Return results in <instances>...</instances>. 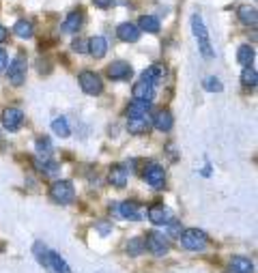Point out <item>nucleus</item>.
<instances>
[{
    "instance_id": "nucleus-22",
    "label": "nucleus",
    "mask_w": 258,
    "mask_h": 273,
    "mask_svg": "<svg viewBox=\"0 0 258 273\" xmlns=\"http://www.w3.org/2000/svg\"><path fill=\"white\" fill-rule=\"evenodd\" d=\"M148 108H151V101L133 99L131 103H129V108H127V116H129V119H133V116H144L148 112Z\"/></svg>"
},
{
    "instance_id": "nucleus-35",
    "label": "nucleus",
    "mask_w": 258,
    "mask_h": 273,
    "mask_svg": "<svg viewBox=\"0 0 258 273\" xmlns=\"http://www.w3.org/2000/svg\"><path fill=\"white\" fill-rule=\"evenodd\" d=\"M97 230H99L101 235H108V232L112 230V224H108V222H99V224H97Z\"/></svg>"
},
{
    "instance_id": "nucleus-7",
    "label": "nucleus",
    "mask_w": 258,
    "mask_h": 273,
    "mask_svg": "<svg viewBox=\"0 0 258 273\" xmlns=\"http://www.w3.org/2000/svg\"><path fill=\"white\" fill-rule=\"evenodd\" d=\"M144 181H146V185H151L153 190H161L166 183V172H164V168H161L159 164H148L146 166V170H144Z\"/></svg>"
},
{
    "instance_id": "nucleus-18",
    "label": "nucleus",
    "mask_w": 258,
    "mask_h": 273,
    "mask_svg": "<svg viewBox=\"0 0 258 273\" xmlns=\"http://www.w3.org/2000/svg\"><path fill=\"white\" fill-rule=\"evenodd\" d=\"M108 52V41L103 37H90L88 39V54L95 58H101Z\"/></svg>"
},
{
    "instance_id": "nucleus-25",
    "label": "nucleus",
    "mask_w": 258,
    "mask_h": 273,
    "mask_svg": "<svg viewBox=\"0 0 258 273\" xmlns=\"http://www.w3.org/2000/svg\"><path fill=\"white\" fill-rule=\"evenodd\" d=\"M140 30H146V32H151V35H157L159 28H161V24H159V19L157 17H153V15H144V17H140V26H138Z\"/></svg>"
},
{
    "instance_id": "nucleus-6",
    "label": "nucleus",
    "mask_w": 258,
    "mask_h": 273,
    "mask_svg": "<svg viewBox=\"0 0 258 273\" xmlns=\"http://www.w3.org/2000/svg\"><path fill=\"white\" fill-rule=\"evenodd\" d=\"M24 80H26V58L19 54L9 65V82L13 86H22Z\"/></svg>"
},
{
    "instance_id": "nucleus-1",
    "label": "nucleus",
    "mask_w": 258,
    "mask_h": 273,
    "mask_svg": "<svg viewBox=\"0 0 258 273\" xmlns=\"http://www.w3.org/2000/svg\"><path fill=\"white\" fill-rule=\"evenodd\" d=\"M192 30H194V37H196V41L200 45L202 56L204 58H213V48L209 43V30H206V26H204V22H202V17H200V15L192 17Z\"/></svg>"
},
{
    "instance_id": "nucleus-13",
    "label": "nucleus",
    "mask_w": 258,
    "mask_h": 273,
    "mask_svg": "<svg viewBox=\"0 0 258 273\" xmlns=\"http://www.w3.org/2000/svg\"><path fill=\"white\" fill-rule=\"evenodd\" d=\"M146 215L151 219V224H155V226H164L170 222V211H168L164 205H153Z\"/></svg>"
},
{
    "instance_id": "nucleus-17",
    "label": "nucleus",
    "mask_w": 258,
    "mask_h": 273,
    "mask_svg": "<svg viewBox=\"0 0 258 273\" xmlns=\"http://www.w3.org/2000/svg\"><path fill=\"white\" fill-rule=\"evenodd\" d=\"M131 95H133V99H140V101H153V97H155V90L151 84H146V82H138L133 86L131 90Z\"/></svg>"
},
{
    "instance_id": "nucleus-27",
    "label": "nucleus",
    "mask_w": 258,
    "mask_h": 273,
    "mask_svg": "<svg viewBox=\"0 0 258 273\" xmlns=\"http://www.w3.org/2000/svg\"><path fill=\"white\" fill-rule=\"evenodd\" d=\"M237 61L243 65V67H250L252 61H254V48L252 45H241L237 52Z\"/></svg>"
},
{
    "instance_id": "nucleus-29",
    "label": "nucleus",
    "mask_w": 258,
    "mask_h": 273,
    "mask_svg": "<svg viewBox=\"0 0 258 273\" xmlns=\"http://www.w3.org/2000/svg\"><path fill=\"white\" fill-rule=\"evenodd\" d=\"M37 155L41 159H50V155H52V142H50V138L41 136V138L37 140Z\"/></svg>"
},
{
    "instance_id": "nucleus-28",
    "label": "nucleus",
    "mask_w": 258,
    "mask_h": 273,
    "mask_svg": "<svg viewBox=\"0 0 258 273\" xmlns=\"http://www.w3.org/2000/svg\"><path fill=\"white\" fill-rule=\"evenodd\" d=\"M256 82H258L256 69H252V65H250V67H245V69H243V73H241V84H243L245 88H254V86H256Z\"/></svg>"
},
{
    "instance_id": "nucleus-19",
    "label": "nucleus",
    "mask_w": 258,
    "mask_h": 273,
    "mask_svg": "<svg viewBox=\"0 0 258 273\" xmlns=\"http://www.w3.org/2000/svg\"><path fill=\"white\" fill-rule=\"evenodd\" d=\"M35 168H37V172H41L43 177H54V174L61 170V166L56 164V161H50V159H41V157H37L35 159Z\"/></svg>"
},
{
    "instance_id": "nucleus-11",
    "label": "nucleus",
    "mask_w": 258,
    "mask_h": 273,
    "mask_svg": "<svg viewBox=\"0 0 258 273\" xmlns=\"http://www.w3.org/2000/svg\"><path fill=\"white\" fill-rule=\"evenodd\" d=\"M151 119L144 114V116H133V119L127 121V132L131 136H140V134H146L151 129Z\"/></svg>"
},
{
    "instance_id": "nucleus-33",
    "label": "nucleus",
    "mask_w": 258,
    "mask_h": 273,
    "mask_svg": "<svg viewBox=\"0 0 258 273\" xmlns=\"http://www.w3.org/2000/svg\"><path fill=\"white\" fill-rule=\"evenodd\" d=\"M71 48H73L75 52H88V41H82V39H75Z\"/></svg>"
},
{
    "instance_id": "nucleus-3",
    "label": "nucleus",
    "mask_w": 258,
    "mask_h": 273,
    "mask_svg": "<svg viewBox=\"0 0 258 273\" xmlns=\"http://www.w3.org/2000/svg\"><path fill=\"white\" fill-rule=\"evenodd\" d=\"M181 245H183L185 250H190V252H202L206 248V235L202 230H198V228H190V230H183L181 232Z\"/></svg>"
},
{
    "instance_id": "nucleus-8",
    "label": "nucleus",
    "mask_w": 258,
    "mask_h": 273,
    "mask_svg": "<svg viewBox=\"0 0 258 273\" xmlns=\"http://www.w3.org/2000/svg\"><path fill=\"white\" fill-rule=\"evenodd\" d=\"M24 125V112L19 108H6L2 112V127L9 132H17Z\"/></svg>"
},
{
    "instance_id": "nucleus-26",
    "label": "nucleus",
    "mask_w": 258,
    "mask_h": 273,
    "mask_svg": "<svg viewBox=\"0 0 258 273\" xmlns=\"http://www.w3.org/2000/svg\"><path fill=\"white\" fill-rule=\"evenodd\" d=\"M52 132H54L56 136H61V138H69L71 129H69V123L64 116H58V119L52 121Z\"/></svg>"
},
{
    "instance_id": "nucleus-31",
    "label": "nucleus",
    "mask_w": 258,
    "mask_h": 273,
    "mask_svg": "<svg viewBox=\"0 0 258 273\" xmlns=\"http://www.w3.org/2000/svg\"><path fill=\"white\" fill-rule=\"evenodd\" d=\"M202 86H204V90H209V93H222V88H224L217 77H206L202 82Z\"/></svg>"
},
{
    "instance_id": "nucleus-24",
    "label": "nucleus",
    "mask_w": 258,
    "mask_h": 273,
    "mask_svg": "<svg viewBox=\"0 0 258 273\" xmlns=\"http://www.w3.org/2000/svg\"><path fill=\"white\" fill-rule=\"evenodd\" d=\"M80 26H82V13L73 11V13H69L67 19L63 22V30L64 32H77L80 30Z\"/></svg>"
},
{
    "instance_id": "nucleus-23",
    "label": "nucleus",
    "mask_w": 258,
    "mask_h": 273,
    "mask_svg": "<svg viewBox=\"0 0 258 273\" xmlns=\"http://www.w3.org/2000/svg\"><path fill=\"white\" fill-rule=\"evenodd\" d=\"M13 32L22 39H30L35 35V26H32V22H28V19H19V22H15V26H13Z\"/></svg>"
},
{
    "instance_id": "nucleus-30",
    "label": "nucleus",
    "mask_w": 258,
    "mask_h": 273,
    "mask_svg": "<svg viewBox=\"0 0 258 273\" xmlns=\"http://www.w3.org/2000/svg\"><path fill=\"white\" fill-rule=\"evenodd\" d=\"M144 250H146V245H144V241H142V239H138V237L131 239V241L127 243V252H129L131 256H140Z\"/></svg>"
},
{
    "instance_id": "nucleus-15",
    "label": "nucleus",
    "mask_w": 258,
    "mask_h": 273,
    "mask_svg": "<svg viewBox=\"0 0 258 273\" xmlns=\"http://www.w3.org/2000/svg\"><path fill=\"white\" fill-rule=\"evenodd\" d=\"M230 273H254V265L245 256H232L230 258Z\"/></svg>"
},
{
    "instance_id": "nucleus-37",
    "label": "nucleus",
    "mask_w": 258,
    "mask_h": 273,
    "mask_svg": "<svg viewBox=\"0 0 258 273\" xmlns=\"http://www.w3.org/2000/svg\"><path fill=\"white\" fill-rule=\"evenodd\" d=\"M6 35H9V32H6V28H4V26H0V43H2L4 39H6Z\"/></svg>"
},
{
    "instance_id": "nucleus-2",
    "label": "nucleus",
    "mask_w": 258,
    "mask_h": 273,
    "mask_svg": "<svg viewBox=\"0 0 258 273\" xmlns=\"http://www.w3.org/2000/svg\"><path fill=\"white\" fill-rule=\"evenodd\" d=\"M50 196L58 205H71L75 198V190L71 181H54L50 187Z\"/></svg>"
},
{
    "instance_id": "nucleus-12",
    "label": "nucleus",
    "mask_w": 258,
    "mask_h": 273,
    "mask_svg": "<svg viewBox=\"0 0 258 273\" xmlns=\"http://www.w3.org/2000/svg\"><path fill=\"white\" fill-rule=\"evenodd\" d=\"M116 35H119L121 41H127V43H135L140 39V28L131 22H123L119 28H116Z\"/></svg>"
},
{
    "instance_id": "nucleus-20",
    "label": "nucleus",
    "mask_w": 258,
    "mask_h": 273,
    "mask_svg": "<svg viewBox=\"0 0 258 273\" xmlns=\"http://www.w3.org/2000/svg\"><path fill=\"white\" fill-rule=\"evenodd\" d=\"M239 19H241V24H245V26H252V28H254L256 22H258V13H256L254 6L243 4L241 9H239Z\"/></svg>"
},
{
    "instance_id": "nucleus-34",
    "label": "nucleus",
    "mask_w": 258,
    "mask_h": 273,
    "mask_svg": "<svg viewBox=\"0 0 258 273\" xmlns=\"http://www.w3.org/2000/svg\"><path fill=\"white\" fill-rule=\"evenodd\" d=\"M6 63H9V56H6V50L0 48V71L6 69Z\"/></svg>"
},
{
    "instance_id": "nucleus-4",
    "label": "nucleus",
    "mask_w": 258,
    "mask_h": 273,
    "mask_svg": "<svg viewBox=\"0 0 258 273\" xmlns=\"http://www.w3.org/2000/svg\"><path fill=\"white\" fill-rule=\"evenodd\" d=\"M144 245H146L148 250H151V254H153V256H157V258L166 256V254H168V250H170V243H168V237L164 235V232H157V230L148 232Z\"/></svg>"
},
{
    "instance_id": "nucleus-36",
    "label": "nucleus",
    "mask_w": 258,
    "mask_h": 273,
    "mask_svg": "<svg viewBox=\"0 0 258 273\" xmlns=\"http://www.w3.org/2000/svg\"><path fill=\"white\" fill-rule=\"evenodd\" d=\"M93 2H95L97 6H101V9H108V6L114 4V0H93Z\"/></svg>"
},
{
    "instance_id": "nucleus-9",
    "label": "nucleus",
    "mask_w": 258,
    "mask_h": 273,
    "mask_svg": "<svg viewBox=\"0 0 258 273\" xmlns=\"http://www.w3.org/2000/svg\"><path fill=\"white\" fill-rule=\"evenodd\" d=\"M106 73H108L110 80H129L133 71H131V65H129V63H125V61H114V63L108 65Z\"/></svg>"
},
{
    "instance_id": "nucleus-10",
    "label": "nucleus",
    "mask_w": 258,
    "mask_h": 273,
    "mask_svg": "<svg viewBox=\"0 0 258 273\" xmlns=\"http://www.w3.org/2000/svg\"><path fill=\"white\" fill-rule=\"evenodd\" d=\"M164 77H166V67H164V65H151V67H146L144 71H142V82L151 84V86L159 84Z\"/></svg>"
},
{
    "instance_id": "nucleus-5",
    "label": "nucleus",
    "mask_w": 258,
    "mask_h": 273,
    "mask_svg": "<svg viewBox=\"0 0 258 273\" xmlns=\"http://www.w3.org/2000/svg\"><path fill=\"white\" fill-rule=\"evenodd\" d=\"M77 80H80V86H82V90L86 95H101L103 82H101V77L97 75L95 71H82Z\"/></svg>"
},
{
    "instance_id": "nucleus-16",
    "label": "nucleus",
    "mask_w": 258,
    "mask_h": 273,
    "mask_svg": "<svg viewBox=\"0 0 258 273\" xmlns=\"http://www.w3.org/2000/svg\"><path fill=\"white\" fill-rule=\"evenodd\" d=\"M172 114L168 112V110H161V112L155 114V119L151 121L153 123V127L157 129V132H170L172 129Z\"/></svg>"
},
{
    "instance_id": "nucleus-14",
    "label": "nucleus",
    "mask_w": 258,
    "mask_h": 273,
    "mask_svg": "<svg viewBox=\"0 0 258 273\" xmlns=\"http://www.w3.org/2000/svg\"><path fill=\"white\" fill-rule=\"evenodd\" d=\"M108 181L114 187L123 190V187L127 185V170L123 166H112V168H110V172H108Z\"/></svg>"
},
{
    "instance_id": "nucleus-21",
    "label": "nucleus",
    "mask_w": 258,
    "mask_h": 273,
    "mask_svg": "<svg viewBox=\"0 0 258 273\" xmlns=\"http://www.w3.org/2000/svg\"><path fill=\"white\" fill-rule=\"evenodd\" d=\"M119 215L125 217V219H131V222H138V219H142L140 211H138V205H133V203L119 205Z\"/></svg>"
},
{
    "instance_id": "nucleus-32",
    "label": "nucleus",
    "mask_w": 258,
    "mask_h": 273,
    "mask_svg": "<svg viewBox=\"0 0 258 273\" xmlns=\"http://www.w3.org/2000/svg\"><path fill=\"white\" fill-rule=\"evenodd\" d=\"M166 226H168L170 237H181V232H183V226H181L179 222H170V224H166Z\"/></svg>"
}]
</instances>
